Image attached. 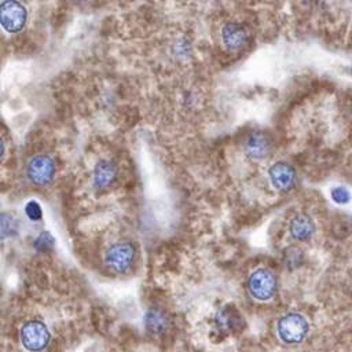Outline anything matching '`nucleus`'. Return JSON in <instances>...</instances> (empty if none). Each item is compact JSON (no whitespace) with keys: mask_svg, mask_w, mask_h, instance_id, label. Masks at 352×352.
Listing matches in <instances>:
<instances>
[{"mask_svg":"<svg viewBox=\"0 0 352 352\" xmlns=\"http://www.w3.org/2000/svg\"><path fill=\"white\" fill-rule=\"evenodd\" d=\"M223 45L230 51H238L248 43V32L238 22H227L220 32Z\"/></svg>","mask_w":352,"mask_h":352,"instance_id":"10","label":"nucleus"},{"mask_svg":"<svg viewBox=\"0 0 352 352\" xmlns=\"http://www.w3.org/2000/svg\"><path fill=\"white\" fill-rule=\"evenodd\" d=\"M170 324L169 315L161 307H150L144 314V327L153 336L164 334Z\"/></svg>","mask_w":352,"mask_h":352,"instance_id":"11","label":"nucleus"},{"mask_svg":"<svg viewBox=\"0 0 352 352\" xmlns=\"http://www.w3.org/2000/svg\"><path fill=\"white\" fill-rule=\"evenodd\" d=\"M25 214L28 216V219H30L32 221H37L43 217V210L41 206L37 201H29L25 205Z\"/></svg>","mask_w":352,"mask_h":352,"instance_id":"15","label":"nucleus"},{"mask_svg":"<svg viewBox=\"0 0 352 352\" xmlns=\"http://www.w3.org/2000/svg\"><path fill=\"white\" fill-rule=\"evenodd\" d=\"M289 232H290L293 239L300 241V242H305V241L311 239V236L314 235L315 224H314L312 219L308 214L298 213L290 220Z\"/></svg>","mask_w":352,"mask_h":352,"instance_id":"13","label":"nucleus"},{"mask_svg":"<svg viewBox=\"0 0 352 352\" xmlns=\"http://www.w3.org/2000/svg\"><path fill=\"white\" fill-rule=\"evenodd\" d=\"M50 331L40 320H29L21 329L22 346L29 352H41L50 342Z\"/></svg>","mask_w":352,"mask_h":352,"instance_id":"4","label":"nucleus"},{"mask_svg":"<svg viewBox=\"0 0 352 352\" xmlns=\"http://www.w3.org/2000/svg\"><path fill=\"white\" fill-rule=\"evenodd\" d=\"M268 177L272 187L280 192L290 191L296 184V170L290 164L285 161L272 164L268 169Z\"/></svg>","mask_w":352,"mask_h":352,"instance_id":"7","label":"nucleus"},{"mask_svg":"<svg viewBox=\"0 0 352 352\" xmlns=\"http://www.w3.org/2000/svg\"><path fill=\"white\" fill-rule=\"evenodd\" d=\"M78 1H87V0H78Z\"/></svg>","mask_w":352,"mask_h":352,"instance_id":"17","label":"nucleus"},{"mask_svg":"<svg viewBox=\"0 0 352 352\" xmlns=\"http://www.w3.org/2000/svg\"><path fill=\"white\" fill-rule=\"evenodd\" d=\"M351 72H352V66H351Z\"/></svg>","mask_w":352,"mask_h":352,"instance_id":"18","label":"nucleus"},{"mask_svg":"<svg viewBox=\"0 0 352 352\" xmlns=\"http://www.w3.org/2000/svg\"><path fill=\"white\" fill-rule=\"evenodd\" d=\"M214 323H216V327L219 331H221L224 334H234V333L242 330L245 320L235 305L227 304L217 311Z\"/></svg>","mask_w":352,"mask_h":352,"instance_id":"8","label":"nucleus"},{"mask_svg":"<svg viewBox=\"0 0 352 352\" xmlns=\"http://www.w3.org/2000/svg\"><path fill=\"white\" fill-rule=\"evenodd\" d=\"M55 161L47 154H38L29 160L26 165V176L36 186H47L55 176Z\"/></svg>","mask_w":352,"mask_h":352,"instance_id":"5","label":"nucleus"},{"mask_svg":"<svg viewBox=\"0 0 352 352\" xmlns=\"http://www.w3.org/2000/svg\"><path fill=\"white\" fill-rule=\"evenodd\" d=\"M331 199L338 204V205H346L351 201V192L348 188L342 187V186H337L331 190L330 192Z\"/></svg>","mask_w":352,"mask_h":352,"instance_id":"14","label":"nucleus"},{"mask_svg":"<svg viewBox=\"0 0 352 352\" xmlns=\"http://www.w3.org/2000/svg\"><path fill=\"white\" fill-rule=\"evenodd\" d=\"M309 330L308 320L297 312H289L283 315L276 324L278 337L285 344H298L301 342Z\"/></svg>","mask_w":352,"mask_h":352,"instance_id":"1","label":"nucleus"},{"mask_svg":"<svg viewBox=\"0 0 352 352\" xmlns=\"http://www.w3.org/2000/svg\"><path fill=\"white\" fill-rule=\"evenodd\" d=\"M117 177V166L113 161L102 160L95 165L92 182L96 190L107 188Z\"/></svg>","mask_w":352,"mask_h":352,"instance_id":"12","label":"nucleus"},{"mask_svg":"<svg viewBox=\"0 0 352 352\" xmlns=\"http://www.w3.org/2000/svg\"><path fill=\"white\" fill-rule=\"evenodd\" d=\"M135 256L136 250L131 242H118L107 249L104 263L111 271L122 274L132 267Z\"/></svg>","mask_w":352,"mask_h":352,"instance_id":"6","label":"nucleus"},{"mask_svg":"<svg viewBox=\"0 0 352 352\" xmlns=\"http://www.w3.org/2000/svg\"><path fill=\"white\" fill-rule=\"evenodd\" d=\"M276 276L268 268H257L248 278L249 294L257 301H268L276 293Z\"/></svg>","mask_w":352,"mask_h":352,"instance_id":"2","label":"nucleus"},{"mask_svg":"<svg viewBox=\"0 0 352 352\" xmlns=\"http://www.w3.org/2000/svg\"><path fill=\"white\" fill-rule=\"evenodd\" d=\"M243 148L248 157L253 160H263L267 155H270L272 150V143L271 139L264 132L254 131L246 136L243 142Z\"/></svg>","mask_w":352,"mask_h":352,"instance_id":"9","label":"nucleus"},{"mask_svg":"<svg viewBox=\"0 0 352 352\" xmlns=\"http://www.w3.org/2000/svg\"><path fill=\"white\" fill-rule=\"evenodd\" d=\"M0 22L6 32L18 33L28 22V10L19 0H3L0 6Z\"/></svg>","mask_w":352,"mask_h":352,"instance_id":"3","label":"nucleus"},{"mask_svg":"<svg viewBox=\"0 0 352 352\" xmlns=\"http://www.w3.org/2000/svg\"><path fill=\"white\" fill-rule=\"evenodd\" d=\"M54 243H55V241H54V238H52V235L50 232H41L38 235V238L34 241V248L37 250L44 252V250L52 249Z\"/></svg>","mask_w":352,"mask_h":352,"instance_id":"16","label":"nucleus"}]
</instances>
